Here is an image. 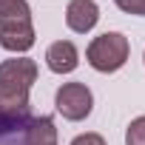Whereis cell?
<instances>
[{
    "label": "cell",
    "instance_id": "obj_1",
    "mask_svg": "<svg viewBox=\"0 0 145 145\" xmlns=\"http://www.w3.org/2000/svg\"><path fill=\"white\" fill-rule=\"evenodd\" d=\"M131 54L128 37L122 31H105L100 37H94L86 48V60L94 71H103V74H111V71H120L125 65Z\"/></svg>",
    "mask_w": 145,
    "mask_h": 145
},
{
    "label": "cell",
    "instance_id": "obj_2",
    "mask_svg": "<svg viewBox=\"0 0 145 145\" xmlns=\"http://www.w3.org/2000/svg\"><path fill=\"white\" fill-rule=\"evenodd\" d=\"M54 105H57V111L65 120L80 122V120H86L91 114L94 94H91V88L86 83H63L57 88V94H54Z\"/></svg>",
    "mask_w": 145,
    "mask_h": 145
},
{
    "label": "cell",
    "instance_id": "obj_3",
    "mask_svg": "<svg viewBox=\"0 0 145 145\" xmlns=\"http://www.w3.org/2000/svg\"><path fill=\"white\" fill-rule=\"evenodd\" d=\"M37 83V63L29 57H12L0 63V91L29 94Z\"/></svg>",
    "mask_w": 145,
    "mask_h": 145
},
{
    "label": "cell",
    "instance_id": "obj_4",
    "mask_svg": "<svg viewBox=\"0 0 145 145\" xmlns=\"http://www.w3.org/2000/svg\"><path fill=\"white\" fill-rule=\"evenodd\" d=\"M0 46L6 51L23 54L34 46V26L31 17H20V20H3L0 23Z\"/></svg>",
    "mask_w": 145,
    "mask_h": 145
},
{
    "label": "cell",
    "instance_id": "obj_5",
    "mask_svg": "<svg viewBox=\"0 0 145 145\" xmlns=\"http://www.w3.org/2000/svg\"><path fill=\"white\" fill-rule=\"evenodd\" d=\"M100 20V6L94 0H71L65 9V26L77 34H86L97 26Z\"/></svg>",
    "mask_w": 145,
    "mask_h": 145
},
{
    "label": "cell",
    "instance_id": "obj_6",
    "mask_svg": "<svg viewBox=\"0 0 145 145\" xmlns=\"http://www.w3.org/2000/svg\"><path fill=\"white\" fill-rule=\"evenodd\" d=\"M46 65L54 71V74H71L80 65V51L71 40H57L48 46L46 51Z\"/></svg>",
    "mask_w": 145,
    "mask_h": 145
},
{
    "label": "cell",
    "instance_id": "obj_7",
    "mask_svg": "<svg viewBox=\"0 0 145 145\" xmlns=\"http://www.w3.org/2000/svg\"><path fill=\"white\" fill-rule=\"evenodd\" d=\"M34 114H3L0 111V145H26V131Z\"/></svg>",
    "mask_w": 145,
    "mask_h": 145
},
{
    "label": "cell",
    "instance_id": "obj_8",
    "mask_svg": "<svg viewBox=\"0 0 145 145\" xmlns=\"http://www.w3.org/2000/svg\"><path fill=\"white\" fill-rule=\"evenodd\" d=\"M26 145H57V128L51 117H34L26 131Z\"/></svg>",
    "mask_w": 145,
    "mask_h": 145
},
{
    "label": "cell",
    "instance_id": "obj_9",
    "mask_svg": "<svg viewBox=\"0 0 145 145\" xmlns=\"http://www.w3.org/2000/svg\"><path fill=\"white\" fill-rule=\"evenodd\" d=\"M20 17H31V9H29L26 0H0V23L20 20Z\"/></svg>",
    "mask_w": 145,
    "mask_h": 145
},
{
    "label": "cell",
    "instance_id": "obj_10",
    "mask_svg": "<svg viewBox=\"0 0 145 145\" xmlns=\"http://www.w3.org/2000/svg\"><path fill=\"white\" fill-rule=\"evenodd\" d=\"M125 145H145V117L131 120V125L125 128Z\"/></svg>",
    "mask_w": 145,
    "mask_h": 145
},
{
    "label": "cell",
    "instance_id": "obj_11",
    "mask_svg": "<svg viewBox=\"0 0 145 145\" xmlns=\"http://www.w3.org/2000/svg\"><path fill=\"white\" fill-rule=\"evenodd\" d=\"M120 12L125 14H137V17H145V0H117Z\"/></svg>",
    "mask_w": 145,
    "mask_h": 145
},
{
    "label": "cell",
    "instance_id": "obj_12",
    "mask_svg": "<svg viewBox=\"0 0 145 145\" xmlns=\"http://www.w3.org/2000/svg\"><path fill=\"white\" fill-rule=\"evenodd\" d=\"M71 145H105V139H103L100 134L88 131V134H80V137H74V139H71Z\"/></svg>",
    "mask_w": 145,
    "mask_h": 145
},
{
    "label": "cell",
    "instance_id": "obj_13",
    "mask_svg": "<svg viewBox=\"0 0 145 145\" xmlns=\"http://www.w3.org/2000/svg\"><path fill=\"white\" fill-rule=\"evenodd\" d=\"M142 60H145V57H142Z\"/></svg>",
    "mask_w": 145,
    "mask_h": 145
}]
</instances>
